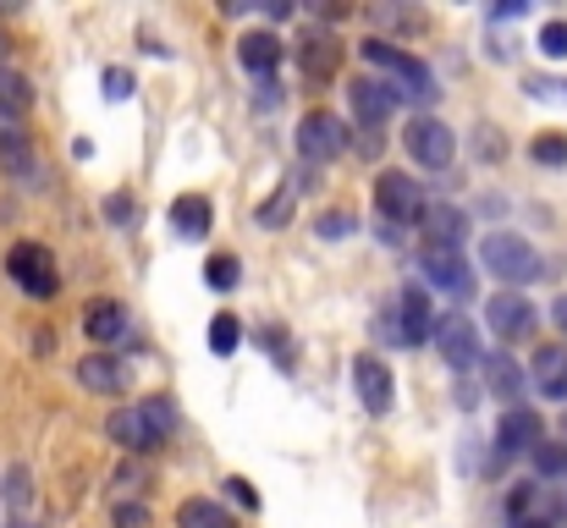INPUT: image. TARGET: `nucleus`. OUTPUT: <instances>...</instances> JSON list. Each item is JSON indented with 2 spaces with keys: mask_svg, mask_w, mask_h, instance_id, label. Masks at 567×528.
<instances>
[{
  "mask_svg": "<svg viewBox=\"0 0 567 528\" xmlns=\"http://www.w3.org/2000/svg\"><path fill=\"white\" fill-rule=\"evenodd\" d=\"M204 281H210L215 292H231V287L242 281V259H237V253H210V259H204Z\"/></svg>",
  "mask_w": 567,
  "mask_h": 528,
  "instance_id": "nucleus-25",
  "label": "nucleus"
},
{
  "mask_svg": "<svg viewBox=\"0 0 567 528\" xmlns=\"http://www.w3.org/2000/svg\"><path fill=\"white\" fill-rule=\"evenodd\" d=\"M342 149H348V127L331 111H308L298 122V154L303 160H337Z\"/></svg>",
  "mask_w": 567,
  "mask_h": 528,
  "instance_id": "nucleus-7",
  "label": "nucleus"
},
{
  "mask_svg": "<svg viewBox=\"0 0 567 528\" xmlns=\"http://www.w3.org/2000/svg\"><path fill=\"white\" fill-rule=\"evenodd\" d=\"M319 231H326V237H348L353 231V215H326V221H319Z\"/></svg>",
  "mask_w": 567,
  "mask_h": 528,
  "instance_id": "nucleus-39",
  "label": "nucleus"
},
{
  "mask_svg": "<svg viewBox=\"0 0 567 528\" xmlns=\"http://www.w3.org/2000/svg\"><path fill=\"white\" fill-rule=\"evenodd\" d=\"M237 341H242V325H237V314H215V319H210V352L231 359V352H237Z\"/></svg>",
  "mask_w": 567,
  "mask_h": 528,
  "instance_id": "nucleus-27",
  "label": "nucleus"
},
{
  "mask_svg": "<svg viewBox=\"0 0 567 528\" xmlns=\"http://www.w3.org/2000/svg\"><path fill=\"white\" fill-rule=\"evenodd\" d=\"M105 435L116 440V447H127V452H154V447H166V435L154 429V418L143 413V402H138V407H116V413L105 418Z\"/></svg>",
  "mask_w": 567,
  "mask_h": 528,
  "instance_id": "nucleus-10",
  "label": "nucleus"
},
{
  "mask_svg": "<svg viewBox=\"0 0 567 528\" xmlns=\"http://www.w3.org/2000/svg\"><path fill=\"white\" fill-rule=\"evenodd\" d=\"M396 319H402V341H425V336H436V319H430V298L419 292V287H402V309H396Z\"/></svg>",
  "mask_w": 567,
  "mask_h": 528,
  "instance_id": "nucleus-19",
  "label": "nucleus"
},
{
  "mask_svg": "<svg viewBox=\"0 0 567 528\" xmlns=\"http://www.w3.org/2000/svg\"><path fill=\"white\" fill-rule=\"evenodd\" d=\"M529 375H534L540 397H551V402H567V347H562V341H545V347H534V364H529Z\"/></svg>",
  "mask_w": 567,
  "mask_h": 528,
  "instance_id": "nucleus-14",
  "label": "nucleus"
},
{
  "mask_svg": "<svg viewBox=\"0 0 567 528\" xmlns=\"http://www.w3.org/2000/svg\"><path fill=\"white\" fill-rule=\"evenodd\" d=\"M143 413L154 418V429L166 435V440H172V435H177V424H182V418H177V402H172V397H143Z\"/></svg>",
  "mask_w": 567,
  "mask_h": 528,
  "instance_id": "nucleus-29",
  "label": "nucleus"
},
{
  "mask_svg": "<svg viewBox=\"0 0 567 528\" xmlns=\"http://www.w3.org/2000/svg\"><path fill=\"white\" fill-rule=\"evenodd\" d=\"M7 276H12L28 298H39V303H50L55 287H61V276H55V253H50L45 242H12V253H7Z\"/></svg>",
  "mask_w": 567,
  "mask_h": 528,
  "instance_id": "nucleus-2",
  "label": "nucleus"
},
{
  "mask_svg": "<svg viewBox=\"0 0 567 528\" xmlns=\"http://www.w3.org/2000/svg\"><path fill=\"white\" fill-rule=\"evenodd\" d=\"M28 171H34L28 133L17 127V116H0V176H28Z\"/></svg>",
  "mask_w": 567,
  "mask_h": 528,
  "instance_id": "nucleus-16",
  "label": "nucleus"
},
{
  "mask_svg": "<svg viewBox=\"0 0 567 528\" xmlns=\"http://www.w3.org/2000/svg\"><path fill=\"white\" fill-rule=\"evenodd\" d=\"M226 495H231L242 512H260V495H254V485H249V479H226Z\"/></svg>",
  "mask_w": 567,
  "mask_h": 528,
  "instance_id": "nucleus-34",
  "label": "nucleus"
},
{
  "mask_svg": "<svg viewBox=\"0 0 567 528\" xmlns=\"http://www.w3.org/2000/svg\"><path fill=\"white\" fill-rule=\"evenodd\" d=\"M484 325H491L502 341H513V336H524L534 325V303L524 292H496L491 303H484Z\"/></svg>",
  "mask_w": 567,
  "mask_h": 528,
  "instance_id": "nucleus-13",
  "label": "nucleus"
},
{
  "mask_svg": "<svg viewBox=\"0 0 567 528\" xmlns=\"http://www.w3.org/2000/svg\"><path fill=\"white\" fill-rule=\"evenodd\" d=\"M111 523H116V528H149V506H138V501H122V506L111 512Z\"/></svg>",
  "mask_w": 567,
  "mask_h": 528,
  "instance_id": "nucleus-33",
  "label": "nucleus"
},
{
  "mask_svg": "<svg viewBox=\"0 0 567 528\" xmlns=\"http://www.w3.org/2000/svg\"><path fill=\"white\" fill-rule=\"evenodd\" d=\"M529 95H545V100H567V83H556V77H529Z\"/></svg>",
  "mask_w": 567,
  "mask_h": 528,
  "instance_id": "nucleus-36",
  "label": "nucleus"
},
{
  "mask_svg": "<svg viewBox=\"0 0 567 528\" xmlns=\"http://www.w3.org/2000/svg\"><path fill=\"white\" fill-rule=\"evenodd\" d=\"M237 61L249 66L254 77H270V72L281 66V39H276V34H242V39H237Z\"/></svg>",
  "mask_w": 567,
  "mask_h": 528,
  "instance_id": "nucleus-18",
  "label": "nucleus"
},
{
  "mask_svg": "<svg viewBox=\"0 0 567 528\" xmlns=\"http://www.w3.org/2000/svg\"><path fill=\"white\" fill-rule=\"evenodd\" d=\"M545 447V424L534 407H507L502 424H496V452L502 457H518V452H540Z\"/></svg>",
  "mask_w": 567,
  "mask_h": 528,
  "instance_id": "nucleus-9",
  "label": "nucleus"
},
{
  "mask_svg": "<svg viewBox=\"0 0 567 528\" xmlns=\"http://www.w3.org/2000/svg\"><path fill=\"white\" fill-rule=\"evenodd\" d=\"M287 210H292V188H287L281 199H270V204H260V226H265V231H276V226H287Z\"/></svg>",
  "mask_w": 567,
  "mask_h": 528,
  "instance_id": "nucleus-32",
  "label": "nucleus"
},
{
  "mask_svg": "<svg viewBox=\"0 0 567 528\" xmlns=\"http://www.w3.org/2000/svg\"><path fill=\"white\" fill-rule=\"evenodd\" d=\"M177 528H231V512L220 501H204V495H188L177 506Z\"/></svg>",
  "mask_w": 567,
  "mask_h": 528,
  "instance_id": "nucleus-23",
  "label": "nucleus"
},
{
  "mask_svg": "<svg viewBox=\"0 0 567 528\" xmlns=\"http://www.w3.org/2000/svg\"><path fill=\"white\" fill-rule=\"evenodd\" d=\"M529 154H534V165H567V133H540L529 143Z\"/></svg>",
  "mask_w": 567,
  "mask_h": 528,
  "instance_id": "nucleus-28",
  "label": "nucleus"
},
{
  "mask_svg": "<svg viewBox=\"0 0 567 528\" xmlns=\"http://www.w3.org/2000/svg\"><path fill=\"white\" fill-rule=\"evenodd\" d=\"M436 347H441V359H446L457 375H463V369H474V364H479V352H484V347H479L474 319H468V314H457V309L436 319Z\"/></svg>",
  "mask_w": 567,
  "mask_h": 528,
  "instance_id": "nucleus-6",
  "label": "nucleus"
},
{
  "mask_svg": "<svg viewBox=\"0 0 567 528\" xmlns=\"http://www.w3.org/2000/svg\"><path fill=\"white\" fill-rule=\"evenodd\" d=\"M479 264H484V271H491L496 281H507L513 292L529 287V281L540 276V253H534L529 237H518V231H491V237H479Z\"/></svg>",
  "mask_w": 567,
  "mask_h": 528,
  "instance_id": "nucleus-1",
  "label": "nucleus"
},
{
  "mask_svg": "<svg viewBox=\"0 0 567 528\" xmlns=\"http://www.w3.org/2000/svg\"><path fill=\"white\" fill-rule=\"evenodd\" d=\"M518 528H545V523H540V517H534V523H518Z\"/></svg>",
  "mask_w": 567,
  "mask_h": 528,
  "instance_id": "nucleus-42",
  "label": "nucleus"
},
{
  "mask_svg": "<svg viewBox=\"0 0 567 528\" xmlns=\"http://www.w3.org/2000/svg\"><path fill=\"white\" fill-rule=\"evenodd\" d=\"M348 100H353V116L364 122V133H375L380 122H391V111H396V88L386 83V77H358L353 88H348Z\"/></svg>",
  "mask_w": 567,
  "mask_h": 528,
  "instance_id": "nucleus-11",
  "label": "nucleus"
},
{
  "mask_svg": "<svg viewBox=\"0 0 567 528\" xmlns=\"http://www.w3.org/2000/svg\"><path fill=\"white\" fill-rule=\"evenodd\" d=\"M484 380H491L496 397H507L513 407H524V402H518V397H524V369L507 359V352H491V359H484Z\"/></svg>",
  "mask_w": 567,
  "mask_h": 528,
  "instance_id": "nucleus-22",
  "label": "nucleus"
},
{
  "mask_svg": "<svg viewBox=\"0 0 567 528\" xmlns=\"http://www.w3.org/2000/svg\"><path fill=\"white\" fill-rule=\"evenodd\" d=\"M534 463H540L545 479H562V474H567V447H551V440H545V447L534 452Z\"/></svg>",
  "mask_w": 567,
  "mask_h": 528,
  "instance_id": "nucleus-31",
  "label": "nucleus"
},
{
  "mask_svg": "<svg viewBox=\"0 0 567 528\" xmlns=\"http://www.w3.org/2000/svg\"><path fill=\"white\" fill-rule=\"evenodd\" d=\"M7 495H12V506H23V501H28V474H23V468H12V479H7Z\"/></svg>",
  "mask_w": 567,
  "mask_h": 528,
  "instance_id": "nucleus-38",
  "label": "nucleus"
},
{
  "mask_svg": "<svg viewBox=\"0 0 567 528\" xmlns=\"http://www.w3.org/2000/svg\"><path fill=\"white\" fill-rule=\"evenodd\" d=\"M375 210L386 221H425V193L408 171H380L375 176Z\"/></svg>",
  "mask_w": 567,
  "mask_h": 528,
  "instance_id": "nucleus-5",
  "label": "nucleus"
},
{
  "mask_svg": "<svg viewBox=\"0 0 567 528\" xmlns=\"http://www.w3.org/2000/svg\"><path fill=\"white\" fill-rule=\"evenodd\" d=\"M353 391H358V407H364V413L386 418L391 402H396V375H391L380 359H358V364H353Z\"/></svg>",
  "mask_w": 567,
  "mask_h": 528,
  "instance_id": "nucleus-8",
  "label": "nucleus"
},
{
  "mask_svg": "<svg viewBox=\"0 0 567 528\" xmlns=\"http://www.w3.org/2000/svg\"><path fill=\"white\" fill-rule=\"evenodd\" d=\"M419 264H425V276H430L441 292H452V298H468V292H474V271L463 264L457 248H425Z\"/></svg>",
  "mask_w": 567,
  "mask_h": 528,
  "instance_id": "nucleus-12",
  "label": "nucleus"
},
{
  "mask_svg": "<svg viewBox=\"0 0 567 528\" xmlns=\"http://www.w3.org/2000/svg\"><path fill=\"white\" fill-rule=\"evenodd\" d=\"M7 528H34V523H28V517H12V523H7Z\"/></svg>",
  "mask_w": 567,
  "mask_h": 528,
  "instance_id": "nucleus-41",
  "label": "nucleus"
},
{
  "mask_svg": "<svg viewBox=\"0 0 567 528\" xmlns=\"http://www.w3.org/2000/svg\"><path fill=\"white\" fill-rule=\"evenodd\" d=\"M540 55L567 61V23H545V28H540Z\"/></svg>",
  "mask_w": 567,
  "mask_h": 528,
  "instance_id": "nucleus-30",
  "label": "nucleus"
},
{
  "mask_svg": "<svg viewBox=\"0 0 567 528\" xmlns=\"http://www.w3.org/2000/svg\"><path fill=\"white\" fill-rule=\"evenodd\" d=\"M105 95H111V100H127V95H133V72L111 66V72H105Z\"/></svg>",
  "mask_w": 567,
  "mask_h": 528,
  "instance_id": "nucleus-35",
  "label": "nucleus"
},
{
  "mask_svg": "<svg viewBox=\"0 0 567 528\" xmlns=\"http://www.w3.org/2000/svg\"><path fill=\"white\" fill-rule=\"evenodd\" d=\"M358 50H364V61H369V66H386V72H396V83L408 88L414 100H436V95H441V88H436V72H430L419 55H408V50H391L386 39H364Z\"/></svg>",
  "mask_w": 567,
  "mask_h": 528,
  "instance_id": "nucleus-3",
  "label": "nucleus"
},
{
  "mask_svg": "<svg viewBox=\"0 0 567 528\" xmlns=\"http://www.w3.org/2000/svg\"><path fill=\"white\" fill-rule=\"evenodd\" d=\"M105 210H111V221H116V226H133V199H127V193H111V204H105Z\"/></svg>",
  "mask_w": 567,
  "mask_h": 528,
  "instance_id": "nucleus-37",
  "label": "nucleus"
},
{
  "mask_svg": "<svg viewBox=\"0 0 567 528\" xmlns=\"http://www.w3.org/2000/svg\"><path fill=\"white\" fill-rule=\"evenodd\" d=\"M425 248H457L463 242V231H468V221H463V210H446V204H436V210H425Z\"/></svg>",
  "mask_w": 567,
  "mask_h": 528,
  "instance_id": "nucleus-20",
  "label": "nucleus"
},
{
  "mask_svg": "<svg viewBox=\"0 0 567 528\" xmlns=\"http://www.w3.org/2000/svg\"><path fill=\"white\" fill-rule=\"evenodd\" d=\"M551 319H556V325L567 330V298H556V303H551Z\"/></svg>",
  "mask_w": 567,
  "mask_h": 528,
  "instance_id": "nucleus-40",
  "label": "nucleus"
},
{
  "mask_svg": "<svg viewBox=\"0 0 567 528\" xmlns=\"http://www.w3.org/2000/svg\"><path fill=\"white\" fill-rule=\"evenodd\" d=\"M84 330H89V341H116V336L127 330V309L111 303V298H94V303L84 309Z\"/></svg>",
  "mask_w": 567,
  "mask_h": 528,
  "instance_id": "nucleus-21",
  "label": "nucleus"
},
{
  "mask_svg": "<svg viewBox=\"0 0 567 528\" xmlns=\"http://www.w3.org/2000/svg\"><path fill=\"white\" fill-rule=\"evenodd\" d=\"M172 226H177V237H188V242H204V237H210V226H215V210H210V199H204V193H182V199L172 204Z\"/></svg>",
  "mask_w": 567,
  "mask_h": 528,
  "instance_id": "nucleus-17",
  "label": "nucleus"
},
{
  "mask_svg": "<svg viewBox=\"0 0 567 528\" xmlns=\"http://www.w3.org/2000/svg\"><path fill=\"white\" fill-rule=\"evenodd\" d=\"M303 72H308V77H326V72H337V39H331V34L303 39Z\"/></svg>",
  "mask_w": 567,
  "mask_h": 528,
  "instance_id": "nucleus-24",
  "label": "nucleus"
},
{
  "mask_svg": "<svg viewBox=\"0 0 567 528\" xmlns=\"http://www.w3.org/2000/svg\"><path fill=\"white\" fill-rule=\"evenodd\" d=\"M28 100H34V95H28V83H23L12 66H0V116H23Z\"/></svg>",
  "mask_w": 567,
  "mask_h": 528,
  "instance_id": "nucleus-26",
  "label": "nucleus"
},
{
  "mask_svg": "<svg viewBox=\"0 0 567 528\" xmlns=\"http://www.w3.org/2000/svg\"><path fill=\"white\" fill-rule=\"evenodd\" d=\"M77 386L94 391V397H116L127 386V375H122V364L111 359V352H89V359L77 364Z\"/></svg>",
  "mask_w": 567,
  "mask_h": 528,
  "instance_id": "nucleus-15",
  "label": "nucleus"
},
{
  "mask_svg": "<svg viewBox=\"0 0 567 528\" xmlns=\"http://www.w3.org/2000/svg\"><path fill=\"white\" fill-rule=\"evenodd\" d=\"M402 143H408V154H414L425 171H446V165L457 160V133H452L446 122H436V116H419V122H408Z\"/></svg>",
  "mask_w": 567,
  "mask_h": 528,
  "instance_id": "nucleus-4",
  "label": "nucleus"
}]
</instances>
